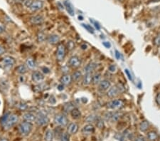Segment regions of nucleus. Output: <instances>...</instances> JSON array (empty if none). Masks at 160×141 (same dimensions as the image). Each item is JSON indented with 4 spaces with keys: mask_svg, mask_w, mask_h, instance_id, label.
I'll return each mask as SVG.
<instances>
[{
    "mask_svg": "<svg viewBox=\"0 0 160 141\" xmlns=\"http://www.w3.org/2000/svg\"><path fill=\"white\" fill-rule=\"evenodd\" d=\"M18 121H19V116L17 115L14 113H12V114L7 113L2 118L1 123L4 129L9 130L16 125Z\"/></svg>",
    "mask_w": 160,
    "mask_h": 141,
    "instance_id": "1",
    "label": "nucleus"
},
{
    "mask_svg": "<svg viewBox=\"0 0 160 141\" xmlns=\"http://www.w3.org/2000/svg\"><path fill=\"white\" fill-rule=\"evenodd\" d=\"M32 128H33L32 123L26 122V121L21 123L19 125V133L24 136H28V135L31 132Z\"/></svg>",
    "mask_w": 160,
    "mask_h": 141,
    "instance_id": "2",
    "label": "nucleus"
},
{
    "mask_svg": "<svg viewBox=\"0 0 160 141\" xmlns=\"http://www.w3.org/2000/svg\"><path fill=\"white\" fill-rule=\"evenodd\" d=\"M125 106V103L121 99H115L110 101L107 104V108L114 110H119Z\"/></svg>",
    "mask_w": 160,
    "mask_h": 141,
    "instance_id": "3",
    "label": "nucleus"
},
{
    "mask_svg": "<svg viewBox=\"0 0 160 141\" xmlns=\"http://www.w3.org/2000/svg\"><path fill=\"white\" fill-rule=\"evenodd\" d=\"M54 123L56 124L57 125L61 127H65L68 125V118L65 116L64 114L62 113H58L54 116Z\"/></svg>",
    "mask_w": 160,
    "mask_h": 141,
    "instance_id": "4",
    "label": "nucleus"
},
{
    "mask_svg": "<svg viewBox=\"0 0 160 141\" xmlns=\"http://www.w3.org/2000/svg\"><path fill=\"white\" fill-rule=\"evenodd\" d=\"M36 123L39 126H43L49 123V118L43 112H39L36 117Z\"/></svg>",
    "mask_w": 160,
    "mask_h": 141,
    "instance_id": "5",
    "label": "nucleus"
},
{
    "mask_svg": "<svg viewBox=\"0 0 160 141\" xmlns=\"http://www.w3.org/2000/svg\"><path fill=\"white\" fill-rule=\"evenodd\" d=\"M66 48L63 44H59L58 45L56 51V59L58 61H63L66 57Z\"/></svg>",
    "mask_w": 160,
    "mask_h": 141,
    "instance_id": "6",
    "label": "nucleus"
},
{
    "mask_svg": "<svg viewBox=\"0 0 160 141\" xmlns=\"http://www.w3.org/2000/svg\"><path fill=\"white\" fill-rule=\"evenodd\" d=\"M68 66L72 69H78L81 66V60L77 56H73L69 59Z\"/></svg>",
    "mask_w": 160,
    "mask_h": 141,
    "instance_id": "7",
    "label": "nucleus"
},
{
    "mask_svg": "<svg viewBox=\"0 0 160 141\" xmlns=\"http://www.w3.org/2000/svg\"><path fill=\"white\" fill-rule=\"evenodd\" d=\"M44 75L40 71H34L31 75V78L34 82L37 83H41L44 80Z\"/></svg>",
    "mask_w": 160,
    "mask_h": 141,
    "instance_id": "8",
    "label": "nucleus"
},
{
    "mask_svg": "<svg viewBox=\"0 0 160 141\" xmlns=\"http://www.w3.org/2000/svg\"><path fill=\"white\" fill-rule=\"evenodd\" d=\"M119 94H120V93L119 91V89L117 88V85H115V86H112V87L111 86V88L108 89V92H107V95L110 98H116Z\"/></svg>",
    "mask_w": 160,
    "mask_h": 141,
    "instance_id": "9",
    "label": "nucleus"
},
{
    "mask_svg": "<svg viewBox=\"0 0 160 141\" xmlns=\"http://www.w3.org/2000/svg\"><path fill=\"white\" fill-rule=\"evenodd\" d=\"M111 83L109 80L104 79L101 80V81L98 84V90L100 91H106L108 89L111 88Z\"/></svg>",
    "mask_w": 160,
    "mask_h": 141,
    "instance_id": "10",
    "label": "nucleus"
},
{
    "mask_svg": "<svg viewBox=\"0 0 160 141\" xmlns=\"http://www.w3.org/2000/svg\"><path fill=\"white\" fill-rule=\"evenodd\" d=\"M43 6V1H39V0H35V1H33L32 4H31V6L29 7V9L32 12H37V11H39V10H41Z\"/></svg>",
    "mask_w": 160,
    "mask_h": 141,
    "instance_id": "11",
    "label": "nucleus"
},
{
    "mask_svg": "<svg viewBox=\"0 0 160 141\" xmlns=\"http://www.w3.org/2000/svg\"><path fill=\"white\" fill-rule=\"evenodd\" d=\"M78 129H79V126H78V124L75 123H71L68 126L67 133L69 135H74L78 131Z\"/></svg>",
    "mask_w": 160,
    "mask_h": 141,
    "instance_id": "12",
    "label": "nucleus"
},
{
    "mask_svg": "<svg viewBox=\"0 0 160 141\" xmlns=\"http://www.w3.org/2000/svg\"><path fill=\"white\" fill-rule=\"evenodd\" d=\"M81 131L84 135H91L95 132V127L93 124L88 123L82 128Z\"/></svg>",
    "mask_w": 160,
    "mask_h": 141,
    "instance_id": "13",
    "label": "nucleus"
},
{
    "mask_svg": "<svg viewBox=\"0 0 160 141\" xmlns=\"http://www.w3.org/2000/svg\"><path fill=\"white\" fill-rule=\"evenodd\" d=\"M48 43L51 45H56L59 43L60 42V36L57 34H51L49 35L46 39Z\"/></svg>",
    "mask_w": 160,
    "mask_h": 141,
    "instance_id": "14",
    "label": "nucleus"
},
{
    "mask_svg": "<svg viewBox=\"0 0 160 141\" xmlns=\"http://www.w3.org/2000/svg\"><path fill=\"white\" fill-rule=\"evenodd\" d=\"M36 117H37V115L34 114V113H31V112H26L23 115V118L24 121L31 123L35 122Z\"/></svg>",
    "mask_w": 160,
    "mask_h": 141,
    "instance_id": "15",
    "label": "nucleus"
},
{
    "mask_svg": "<svg viewBox=\"0 0 160 141\" xmlns=\"http://www.w3.org/2000/svg\"><path fill=\"white\" fill-rule=\"evenodd\" d=\"M43 22H44V18L41 15H37L30 18V22L34 25H39L43 24Z\"/></svg>",
    "mask_w": 160,
    "mask_h": 141,
    "instance_id": "16",
    "label": "nucleus"
},
{
    "mask_svg": "<svg viewBox=\"0 0 160 141\" xmlns=\"http://www.w3.org/2000/svg\"><path fill=\"white\" fill-rule=\"evenodd\" d=\"M60 81H61V83L63 84V86H68L72 83L73 80H72L71 76L66 74L62 76L61 79H60Z\"/></svg>",
    "mask_w": 160,
    "mask_h": 141,
    "instance_id": "17",
    "label": "nucleus"
},
{
    "mask_svg": "<svg viewBox=\"0 0 160 141\" xmlns=\"http://www.w3.org/2000/svg\"><path fill=\"white\" fill-rule=\"evenodd\" d=\"M92 78H93L92 73H85V75L83 76V85L89 86L92 83Z\"/></svg>",
    "mask_w": 160,
    "mask_h": 141,
    "instance_id": "18",
    "label": "nucleus"
},
{
    "mask_svg": "<svg viewBox=\"0 0 160 141\" xmlns=\"http://www.w3.org/2000/svg\"><path fill=\"white\" fill-rule=\"evenodd\" d=\"M64 5L65 7H66V10L68 12L69 14H70L71 16H74V15H75V10H74L73 4L71 3V1H69V0H66V1H64Z\"/></svg>",
    "mask_w": 160,
    "mask_h": 141,
    "instance_id": "19",
    "label": "nucleus"
},
{
    "mask_svg": "<svg viewBox=\"0 0 160 141\" xmlns=\"http://www.w3.org/2000/svg\"><path fill=\"white\" fill-rule=\"evenodd\" d=\"M15 62L16 61H15L14 58L12 57H6L2 60L3 64L5 66H12L14 65Z\"/></svg>",
    "mask_w": 160,
    "mask_h": 141,
    "instance_id": "20",
    "label": "nucleus"
},
{
    "mask_svg": "<svg viewBox=\"0 0 160 141\" xmlns=\"http://www.w3.org/2000/svg\"><path fill=\"white\" fill-rule=\"evenodd\" d=\"M74 108H76L75 107V104H74L73 102H69V103H66V104H65L64 105H63L62 110H63V111L64 112V113H71V111L73 110Z\"/></svg>",
    "mask_w": 160,
    "mask_h": 141,
    "instance_id": "21",
    "label": "nucleus"
},
{
    "mask_svg": "<svg viewBox=\"0 0 160 141\" xmlns=\"http://www.w3.org/2000/svg\"><path fill=\"white\" fill-rule=\"evenodd\" d=\"M122 116H123V113L121 112L116 110V111L111 113V116L110 121H113V122H117V121H118L120 119Z\"/></svg>",
    "mask_w": 160,
    "mask_h": 141,
    "instance_id": "22",
    "label": "nucleus"
},
{
    "mask_svg": "<svg viewBox=\"0 0 160 141\" xmlns=\"http://www.w3.org/2000/svg\"><path fill=\"white\" fill-rule=\"evenodd\" d=\"M149 127V123L147 121H146V120H144V121H142L140 123V125H139V129H140L141 132L144 133V132H146L148 130Z\"/></svg>",
    "mask_w": 160,
    "mask_h": 141,
    "instance_id": "23",
    "label": "nucleus"
},
{
    "mask_svg": "<svg viewBox=\"0 0 160 141\" xmlns=\"http://www.w3.org/2000/svg\"><path fill=\"white\" fill-rule=\"evenodd\" d=\"M70 113L71 115L72 118H74V119H79V118H81V116H82L81 110L78 108H74L73 110L71 111Z\"/></svg>",
    "mask_w": 160,
    "mask_h": 141,
    "instance_id": "24",
    "label": "nucleus"
},
{
    "mask_svg": "<svg viewBox=\"0 0 160 141\" xmlns=\"http://www.w3.org/2000/svg\"><path fill=\"white\" fill-rule=\"evenodd\" d=\"M54 138V133L52 130H47L44 135L45 141H53Z\"/></svg>",
    "mask_w": 160,
    "mask_h": 141,
    "instance_id": "25",
    "label": "nucleus"
},
{
    "mask_svg": "<svg viewBox=\"0 0 160 141\" xmlns=\"http://www.w3.org/2000/svg\"><path fill=\"white\" fill-rule=\"evenodd\" d=\"M72 77V80L75 82H77V81H79L81 78H83V74L81 73V71H75V72L73 73L71 76Z\"/></svg>",
    "mask_w": 160,
    "mask_h": 141,
    "instance_id": "26",
    "label": "nucleus"
},
{
    "mask_svg": "<svg viewBox=\"0 0 160 141\" xmlns=\"http://www.w3.org/2000/svg\"><path fill=\"white\" fill-rule=\"evenodd\" d=\"M26 66L30 69H34L37 67V63H36L35 60L33 58H28L26 60Z\"/></svg>",
    "mask_w": 160,
    "mask_h": 141,
    "instance_id": "27",
    "label": "nucleus"
},
{
    "mask_svg": "<svg viewBox=\"0 0 160 141\" xmlns=\"http://www.w3.org/2000/svg\"><path fill=\"white\" fill-rule=\"evenodd\" d=\"M102 78V75L100 73H96L94 75H93V78H92V83L94 85H98L101 81Z\"/></svg>",
    "mask_w": 160,
    "mask_h": 141,
    "instance_id": "28",
    "label": "nucleus"
},
{
    "mask_svg": "<svg viewBox=\"0 0 160 141\" xmlns=\"http://www.w3.org/2000/svg\"><path fill=\"white\" fill-rule=\"evenodd\" d=\"M96 64L93 62H90L88 64L86 65L85 68H84V71L85 73H92L93 71L96 69Z\"/></svg>",
    "mask_w": 160,
    "mask_h": 141,
    "instance_id": "29",
    "label": "nucleus"
},
{
    "mask_svg": "<svg viewBox=\"0 0 160 141\" xmlns=\"http://www.w3.org/2000/svg\"><path fill=\"white\" fill-rule=\"evenodd\" d=\"M147 138L149 141H156L158 139V134L155 131H149L147 133Z\"/></svg>",
    "mask_w": 160,
    "mask_h": 141,
    "instance_id": "30",
    "label": "nucleus"
},
{
    "mask_svg": "<svg viewBox=\"0 0 160 141\" xmlns=\"http://www.w3.org/2000/svg\"><path fill=\"white\" fill-rule=\"evenodd\" d=\"M98 118H99L98 117L97 115L91 114L85 118V121H86L87 123H94V122L96 123V121H98Z\"/></svg>",
    "mask_w": 160,
    "mask_h": 141,
    "instance_id": "31",
    "label": "nucleus"
},
{
    "mask_svg": "<svg viewBox=\"0 0 160 141\" xmlns=\"http://www.w3.org/2000/svg\"><path fill=\"white\" fill-rule=\"evenodd\" d=\"M16 72L19 74H24L27 72V68L25 65H19L16 69Z\"/></svg>",
    "mask_w": 160,
    "mask_h": 141,
    "instance_id": "32",
    "label": "nucleus"
},
{
    "mask_svg": "<svg viewBox=\"0 0 160 141\" xmlns=\"http://www.w3.org/2000/svg\"><path fill=\"white\" fill-rule=\"evenodd\" d=\"M66 48L68 51H73L74 48H75V42H74L73 41H71V40L68 41V42H67V44H66Z\"/></svg>",
    "mask_w": 160,
    "mask_h": 141,
    "instance_id": "33",
    "label": "nucleus"
},
{
    "mask_svg": "<svg viewBox=\"0 0 160 141\" xmlns=\"http://www.w3.org/2000/svg\"><path fill=\"white\" fill-rule=\"evenodd\" d=\"M46 34H44L43 32H39L37 34V41L39 42H43L46 40Z\"/></svg>",
    "mask_w": 160,
    "mask_h": 141,
    "instance_id": "34",
    "label": "nucleus"
},
{
    "mask_svg": "<svg viewBox=\"0 0 160 141\" xmlns=\"http://www.w3.org/2000/svg\"><path fill=\"white\" fill-rule=\"evenodd\" d=\"M46 84H45V83H39V85H37V86L35 87V91H41L44 90V89H46Z\"/></svg>",
    "mask_w": 160,
    "mask_h": 141,
    "instance_id": "35",
    "label": "nucleus"
},
{
    "mask_svg": "<svg viewBox=\"0 0 160 141\" xmlns=\"http://www.w3.org/2000/svg\"><path fill=\"white\" fill-rule=\"evenodd\" d=\"M153 44L156 46H160V33L157 34L153 40Z\"/></svg>",
    "mask_w": 160,
    "mask_h": 141,
    "instance_id": "36",
    "label": "nucleus"
},
{
    "mask_svg": "<svg viewBox=\"0 0 160 141\" xmlns=\"http://www.w3.org/2000/svg\"><path fill=\"white\" fill-rule=\"evenodd\" d=\"M61 141H70V136L68 133H63L61 135Z\"/></svg>",
    "mask_w": 160,
    "mask_h": 141,
    "instance_id": "37",
    "label": "nucleus"
},
{
    "mask_svg": "<svg viewBox=\"0 0 160 141\" xmlns=\"http://www.w3.org/2000/svg\"><path fill=\"white\" fill-rule=\"evenodd\" d=\"M82 26L84 27V28L86 29L87 31H88L90 33H92V34L94 33V29H93V28L91 27V26L88 25V24H83Z\"/></svg>",
    "mask_w": 160,
    "mask_h": 141,
    "instance_id": "38",
    "label": "nucleus"
},
{
    "mask_svg": "<svg viewBox=\"0 0 160 141\" xmlns=\"http://www.w3.org/2000/svg\"><path fill=\"white\" fill-rule=\"evenodd\" d=\"M117 88H118L119 91H120V93H124V92L125 91V86H124L123 83H117Z\"/></svg>",
    "mask_w": 160,
    "mask_h": 141,
    "instance_id": "39",
    "label": "nucleus"
},
{
    "mask_svg": "<svg viewBox=\"0 0 160 141\" xmlns=\"http://www.w3.org/2000/svg\"><path fill=\"white\" fill-rule=\"evenodd\" d=\"M108 71H109L111 73L114 74V73H115L116 71H117V66H116L115 64L110 65V66H108Z\"/></svg>",
    "mask_w": 160,
    "mask_h": 141,
    "instance_id": "40",
    "label": "nucleus"
},
{
    "mask_svg": "<svg viewBox=\"0 0 160 141\" xmlns=\"http://www.w3.org/2000/svg\"><path fill=\"white\" fill-rule=\"evenodd\" d=\"M96 125L98 128H102L104 127V123L102 120H101L100 118H98V121H96Z\"/></svg>",
    "mask_w": 160,
    "mask_h": 141,
    "instance_id": "41",
    "label": "nucleus"
},
{
    "mask_svg": "<svg viewBox=\"0 0 160 141\" xmlns=\"http://www.w3.org/2000/svg\"><path fill=\"white\" fill-rule=\"evenodd\" d=\"M134 141H145V138H144V136L140 135V136H137V137L135 138V140H134Z\"/></svg>",
    "mask_w": 160,
    "mask_h": 141,
    "instance_id": "42",
    "label": "nucleus"
},
{
    "mask_svg": "<svg viewBox=\"0 0 160 141\" xmlns=\"http://www.w3.org/2000/svg\"><path fill=\"white\" fill-rule=\"evenodd\" d=\"M33 2V0H25V1L24 2V5L26 7H28L29 8V7L31 6V4H32Z\"/></svg>",
    "mask_w": 160,
    "mask_h": 141,
    "instance_id": "43",
    "label": "nucleus"
},
{
    "mask_svg": "<svg viewBox=\"0 0 160 141\" xmlns=\"http://www.w3.org/2000/svg\"><path fill=\"white\" fill-rule=\"evenodd\" d=\"M5 31V26L3 23L0 22V34H2Z\"/></svg>",
    "mask_w": 160,
    "mask_h": 141,
    "instance_id": "44",
    "label": "nucleus"
},
{
    "mask_svg": "<svg viewBox=\"0 0 160 141\" xmlns=\"http://www.w3.org/2000/svg\"><path fill=\"white\" fill-rule=\"evenodd\" d=\"M115 56L116 59H120V58H121V54L120 53V51H118L117 50H115Z\"/></svg>",
    "mask_w": 160,
    "mask_h": 141,
    "instance_id": "45",
    "label": "nucleus"
},
{
    "mask_svg": "<svg viewBox=\"0 0 160 141\" xmlns=\"http://www.w3.org/2000/svg\"><path fill=\"white\" fill-rule=\"evenodd\" d=\"M102 45H103L104 46H105V47H106V48H111V43H110V42H102Z\"/></svg>",
    "mask_w": 160,
    "mask_h": 141,
    "instance_id": "46",
    "label": "nucleus"
},
{
    "mask_svg": "<svg viewBox=\"0 0 160 141\" xmlns=\"http://www.w3.org/2000/svg\"><path fill=\"white\" fill-rule=\"evenodd\" d=\"M156 102L158 105L160 106V93H157L156 96Z\"/></svg>",
    "mask_w": 160,
    "mask_h": 141,
    "instance_id": "47",
    "label": "nucleus"
},
{
    "mask_svg": "<svg viewBox=\"0 0 160 141\" xmlns=\"http://www.w3.org/2000/svg\"><path fill=\"white\" fill-rule=\"evenodd\" d=\"M125 73H126V74L127 75L128 78H129V80H132V75L130 74V73H129V71L127 70V69H125Z\"/></svg>",
    "mask_w": 160,
    "mask_h": 141,
    "instance_id": "48",
    "label": "nucleus"
},
{
    "mask_svg": "<svg viewBox=\"0 0 160 141\" xmlns=\"http://www.w3.org/2000/svg\"><path fill=\"white\" fill-rule=\"evenodd\" d=\"M42 70H43V73H46V74H49L50 72V70L48 68H46V67H43L42 68Z\"/></svg>",
    "mask_w": 160,
    "mask_h": 141,
    "instance_id": "49",
    "label": "nucleus"
},
{
    "mask_svg": "<svg viewBox=\"0 0 160 141\" xmlns=\"http://www.w3.org/2000/svg\"><path fill=\"white\" fill-rule=\"evenodd\" d=\"M26 107H27L26 104H21L20 105V108L22 109V110H25V109L26 108Z\"/></svg>",
    "mask_w": 160,
    "mask_h": 141,
    "instance_id": "50",
    "label": "nucleus"
},
{
    "mask_svg": "<svg viewBox=\"0 0 160 141\" xmlns=\"http://www.w3.org/2000/svg\"><path fill=\"white\" fill-rule=\"evenodd\" d=\"M4 52H5V49H4L2 46H0V55H1V54H4Z\"/></svg>",
    "mask_w": 160,
    "mask_h": 141,
    "instance_id": "51",
    "label": "nucleus"
},
{
    "mask_svg": "<svg viewBox=\"0 0 160 141\" xmlns=\"http://www.w3.org/2000/svg\"><path fill=\"white\" fill-rule=\"evenodd\" d=\"M58 89L59 91H63L64 89V86H63V84H60L58 86Z\"/></svg>",
    "mask_w": 160,
    "mask_h": 141,
    "instance_id": "52",
    "label": "nucleus"
},
{
    "mask_svg": "<svg viewBox=\"0 0 160 141\" xmlns=\"http://www.w3.org/2000/svg\"><path fill=\"white\" fill-rule=\"evenodd\" d=\"M16 3H24L25 1V0H15Z\"/></svg>",
    "mask_w": 160,
    "mask_h": 141,
    "instance_id": "53",
    "label": "nucleus"
},
{
    "mask_svg": "<svg viewBox=\"0 0 160 141\" xmlns=\"http://www.w3.org/2000/svg\"><path fill=\"white\" fill-rule=\"evenodd\" d=\"M81 48H82V49L85 50V49H87V46L85 44H83L82 46H81Z\"/></svg>",
    "mask_w": 160,
    "mask_h": 141,
    "instance_id": "54",
    "label": "nucleus"
},
{
    "mask_svg": "<svg viewBox=\"0 0 160 141\" xmlns=\"http://www.w3.org/2000/svg\"><path fill=\"white\" fill-rule=\"evenodd\" d=\"M160 1V0H150V2H158Z\"/></svg>",
    "mask_w": 160,
    "mask_h": 141,
    "instance_id": "55",
    "label": "nucleus"
},
{
    "mask_svg": "<svg viewBox=\"0 0 160 141\" xmlns=\"http://www.w3.org/2000/svg\"><path fill=\"white\" fill-rule=\"evenodd\" d=\"M0 141H9V140L6 138H2L1 140H0Z\"/></svg>",
    "mask_w": 160,
    "mask_h": 141,
    "instance_id": "56",
    "label": "nucleus"
}]
</instances>
